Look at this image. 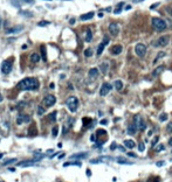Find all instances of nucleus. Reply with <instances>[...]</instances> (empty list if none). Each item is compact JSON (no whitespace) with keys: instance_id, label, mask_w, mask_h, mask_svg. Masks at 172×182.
<instances>
[{"instance_id":"obj_42","label":"nucleus","mask_w":172,"mask_h":182,"mask_svg":"<svg viewBox=\"0 0 172 182\" xmlns=\"http://www.w3.org/2000/svg\"><path fill=\"white\" fill-rule=\"evenodd\" d=\"M138 149H139V151H141V152H143L144 149H145V146H144V144H143V143H142V144H139Z\"/></svg>"},{"instance_id":"obj_54","label":"nucleus","mask_w":172,"mask_h":182,"mask_svg":"<svg viewBox=\"0 0 172 182\" xmlns=\"http://www.w3.org/2000/svg\"><path fill=\"white\" fill-rule=\"evenodd\" d=\"M135 2H139V1H142V0H134Z\"/></svg>"},{"instance_id":"obj_38","label":"nucleus","mask_w":172,"mask_h":182,"mask_svg":"<svg viewBox=\"0 0 172 182\" xmlns=\"http://www.w3.org/2000/svg\"><path fill=\"white\" fill-rule=\"evenodd\" d=\"M70 165H74V166H81V163H80V162H67V163H64L63 165V166L64 167H67V166H70Z\"/></svg>"},{"instance_id":"obj_56","label":"nucleus","mask_w":172,"mask_h":182,"mask_svg":"<svg viewBox=\"0 0 172 182\" xmlns=\"http://www.w3.org/2000/svg\"><path fill=\"white\" fill-rule=\"evenodd\" d=\"M0 24H1V18H0Z\"/></svg>"},{"instance_id":"obj_46","label":"nucleus","mask_w":172,"mask_h":182,"mask_svg":"<svg viewBox=\"0 0 172 182\" xmlns=\"http://www.w3.org/2000/svg\"><path fill=\"white\" fill-rule=\"evenodd\" d=\"M164 165H165L164 161H158V162H157V166L158 167H162V166H164Z\"/></svg>"},{"instance_id":"obj_12","label":"nucleus","mask_w":172,"mask_h":182,"mask_svg":"<svg viewBox=\"0 0 172 182\" xmlns=\"http://www.w3.org/2000/svg\"><path fill=\"white\" fill-rule=\"evenodd\" d=\"M29 121H31V117L27 116V114H20L16 118V124H19V125L24 123H29Z\"/></svg>"},{"instance_id":"obj_55","label":"nucleus","mask_w":172,"mask_h":182,"mask_svg":"<svg viewBox=\"0 0 172 182\" xmlns=\"http://www.w3.org/2000/svg\"><path fill=\"white\" fill-rule=\"evenodd\" d=\"M2 101V97H1V95H0V102H1Z\"/></svg>"},{"instance_id":"obj_43","label":"nucleus","mask_w":172,"mask_h":182,"mask_svg":"<svg viewBox=\"0 0 172 182\" xmlns=\"http://www.w3.org/2000/svg\"><path fill=\"white\" fill-rule=\"evenodd\" d=\"M46 25H49V21H40L39 26H46Z\"/></svg>"},{"instance_id":"obj_7","label":"nucleus","mask_w":172,"mask_h":182,"mask_svg":"<svg viewBox=\"0 0 172 182\" xmlns=\"http://www.w3.org/2000/svg\"><path fill=\"white\" fill-rule=\"evenodd\" d=\"M170 42V36H160L156 42H154V46L156 47H165L169 44Z\"/></svg>"},{"instance_id":"obj_25","label":"nucleus","mask_w":172,"mask_h":182,"mask_svg":"<svg viewBox=\"0 0 172 182\" xmlns=\"http://www.w3.org/2000/svg\"><path fill=\"white\" fill-rule=\"evenodd\" d=\"M122 88H123V83H122V81H119V79L115 81V89L119 91V90H122Z\"/></svg>"},{"instance_id":"obj_28","label":"nucleus","mask_w":172,"mask_h":182,"mask_svg":"<svg viewBox=\"0 0 172 182\" xmlns=\"http://www.w3.org/2000/svg\"><path fill=\"white\" fill-rule=\"evenodd\" d=\"M28 134H29V136H35V134H36V126L34 125V124L31 126V127H29V130H28Z\"/></svg>"},{"instance_id":"obj_32","label":"nucleus","mask_w":172,"mask_h":182,"mask_svg":"<svg viewBox=\"0 0 172 182\" xmlns=\"http://www.w3.org/2000/svg\"><path fill=\"white\" fill-rule=\"evenodd\" d=\"M48 118H49V120H51V121H55L56 120V112L55 111L52 112V113L48 116Z\"/></svg>"},{"instance_id":"obj_1","label":"nucleus","mask_w":172,"mask_h":182,"mask_svg":"<svg viewBox=\"0 0 172 182\" xmlns=\"http://www.w3.org/2000/svg\"><path fill=\"white\" fill-rule=\"evenodd\" d=\"M40 86V83L38 79L32 78V77H27V78H24L16 84V88L19 90H26V91H35L38 90Z\"/></svg>"},{"instance_id":"obj_49","label":"nucleus","mask_w":172,"mask_h":182,"mask_svg":"<svg viewBox=\"0 0 172 182\" xmlns=\"http://www.w3.org/2000/svg\"><path fill=\"white\" fill-rule=\"evenodd\" d=\"M107 123H108V121H107V120H104V119L101 121V124H102V125H104V124H107Z\"/></svg>"},{"instance_id":"obj_37","label":"nucleus","mask_w":172,"mask_h":182,"mask_svg":"<svg viewBox=\"0 0 172 182\" xmlns=\"http://www.w3.org/2000/svg\"><path fill=\"white\" fill-rule=\"evenodd\" d=\"M164 149H165V146L160 144V145H158L156 148H154V151H156V152H160V151H164Z\"/></svg>"},{"instance_id":"obj_14","label":"nucleus","mask_w":172,"mask_h":182,"mask_svg":"<svg viewBox=\"0 0 172 182\" xmlns=\"http://www.w3.org/2000/svg\"><path fill=\"white\" fill-rule=\"evenodd\" d=\"M98 74H99L98 69H97V68H91L90 70H89V73H88V76H89V78L95 79V78L98 77Z\"/></svg>"},{"instance_id":"obj_41","label":"nucleus","mask_w":172,"mask_h":182,"mask_svg":"<svg viewBox=\"0 0 172 182\" xmlns=\"http://www.w3.org/2000/svg\"><path fill=\"white\" fill-rule=\"evenodd\" d=\"M166 131H168L169 133H172V123H170L168 126H166Z\"/></svg>"},{"instance_id":"obj_5","label":"nucleus","mask_w":172,"mask_h":182,"mask_svg":"<svg viewBox=\"0 0 172 182\" xmlns=\"http://www.w3.org/2000/svg\"><path fill=\"white\" fill-rule=\"evenodd\" d=\"M55 103H56V98L53 95H47L43 98V104L46 108H51V106H53Z\"/></svg>"},{"instance_id":"obj_50","label":"nucleus","mask_w":172,"mask_h":182,"mask_svg":"<svg viewBox=\"0 0 172 182\" xmlns=\"http://www.w3.org/2000/svg\"><path fill=\"white\" fill-rule=\"evenodd\" d=\"M169 145H170V146H172V137L170 138V140H169Z\"/></svg>"},{"instance_id":"obj_8","label":"nucleus","mask_w":172,"mask_h":182,"mask_svg":"<svg viewBox=\"0 0 172 182\" xmlns=\"http://www.w3.org/2000/svg\"><path fill=\"white\" fill-rule=\"evenodd\" d=\"M134 123L136 124L137 128L139 130V131H144L145 130V123H144L143 118H142L141 116H136L134 118Z\"/></svg>"},{"instance_id":"obj_47","label":"nucleus","mask_w":172,"mask_h":182,"mask_svg":"<svg viewBox=\"0 0 172 182\" xmlns=\"http://www.w3.org/2000/svg\"><path fill=\"white\" fill-rule=\"evenodd\" d=\"M128 155H129V156H134V158H136V156H137V155H136V154H134V153H131V152H130V153H128Z\"/></svg>"},{"instance_id":"obj_36","label":"nucleus","mask_w":172,"mask_h":182,"mask_svg":"<svg viewBox=\"0 0 172 182\" xmlns=\"http://www.w3.org/2000/svg\"><path fill=\"white\" fill-rule=\"evenodd\" d=\"M159 120H160V121H166V120H168V114H166V113L160 114V116H159Z\"/></svg>"},{"instance_id":"obj_27","label":"nucleus","mask_w":172,"mask_h":182,"mask_svg":"<svg viewBox=\"0 0 172 182\" xmlns=\"http://www.w3.org/2000/svg\"><path fill=\"white\" fill-rule=\"evenodd\" d=\"M115 160H117L118 163H121V165H131L130 161H128L126 159H123V158H116Z\"/></svg>"},{"instance_id":"obj_52","label":"nucleus","mask_w":172,"mask_h":182,"mask_svg":"<svg viewBox=\"0 0 172 182\" xmlns=\"http://www.w3.org/2000/svg\"><path fill=\"white\" fill-rule=\"evenodd\" d=\"M74 22H75V19H70V24H71V25H73V24H74Z\"/></svg>"},{"instance_id":"obj_39","label":"nucleus","mask_w":172,"mask_h":182,"mask_svg":"<svg viewBox=\"0 0 172 182\" xmlns=\"http://www.w3.org/2000/svg\"><path fill=\"white\" fill-rule=\"evenodd\" d=\"M41 51H42V57H43V60H46V48H45V46H41Z\"/></svg>"},{"instance_id":"obj_22","label":"nucleus","mask_w":172,"mask_h":182,"mask_svg":"<svg viewBox=\"0 0 172 182\" xmlns=\"http://www.w3.org/2000/svg\"><path fill=\"white\" fill-rule=\"evenodd\" d=\"M88 156V153H77L70 156V159H86Z\"/></svg>"},{"instance_id":"obj_34","label":"nucleus","mask_w":172,"mask_h":182,"mask_svg":"<svg viewBox=\"0 0 172 182\" xmlns=\"http://www.w3.org/2000/svg\"><path fill=\"white\" fill-rule=\"evenodd\" d=\"M101 69H102V73L107 74V71H108V63H103V64H102Z\"/></svg>"},{"instance_id":"obj_19","label":"nucleus","mask_w":172,"mask_h":182,"mask_svg":"<svg viewBox=\"0 0 172 182\" xmlns=\"http://www.w3.org/2000/svg\"><path fill=\"white\" fill-rule=\"evenodd\" d=\"M73 118H69L68 120H67V123L64 124V126H63V134H66L67 132H68V130L70 128V126H71V124H73Z\"/></svg>"},{"instance_id":"obj_45","label":"nucleus","mask_w":172,"mask_h":182,"mask_svg":"<svg viewBox=\"0 0 172 182\" xmlns=\"http://www.w3.org/2000/svg\"><path fill=\"white\" fill-rule=\"evenodd\" d=\"M158 5H159V2H156V4L151 5V6H150V9H153V8H156V7L158 6Z\"/></svg>"},{"instance_id":"obj_48","label":"nucleus","mask_w":172,"mask_h":182,"mask_svg":"<svg viewBox=\"0 0 172 182\" xmlns=\"http://www.w3.org/2000/svg\"><path fill=\"white\" fill-rule=\"evenodd\" d=\"M110 148H111V149H115V148H116V144H115V143H114V144H113V145H111V147H110Z\"/></svg>"},{"instance_id":"obj_21","label":"nucleus","mask_w":172,"mask_h":182,"mask_svg":"<svg viewBox=\"0 0 172 182\" xmlns=\"http://www.w3.org/2000/svg\"><path fill=\"white\" fill-rule=\"evenodd\" d=\"M135 141L131 140V139H126V140H124V146L126 147V148H134L135 147Z\"/></svg>"},{"instance_id":"obj_33","label":"nucleus","mask_w":172,"mask_h":182,"mask_svg":"<svg viewBox=\"0 0 172 182\" xmlns=\"http://www.w3.org/2000/svg\"><path fill=\"white\" fill-rule=\"evenodd\" d=\"M91 55H93V50H91L90 48H88V49L84 50V56H86V57H90Z\"/></svg>"},{"instance_id":"obj_16","label":"nucleus","mask_w":172,"mask_h":182,"mask_svg":"<svg viewBox=\"0 0 172 182\" xmlns=\"http://www.w3.org/2000/svg\"><path fill=\"white\" fill-rule=\"evenodd\" d=\"M137 126H136V124H131V125H129L128 126V133H129V136H134V134H136V132H137Z\"/></svg>"},{"instance_id":"obj_35","label":"nucleus","mask_w":172,"mask_h":182,"mask_svg":"<svg viewBox=\"0 0 172 182\" xmlns=\"http://www.w3.org/2000/svg\"><path fill=\"white\" fill-rule=\"evenodd\" d=\"M158 140H159V137H154V138L152 139V141H151V146H152V147H156L157 143H158Z\"/></svg>"},{"instance_id":"obj_40","label":"nucleus","mask_w":172,"mask_h":182,"mask_svg":"<svg viewBox=\"0 0 172 182\" xmlns=\"http://www.w3.org/2000/svg\"><path fill=\"white\" fill-rule=\"evenodd\" d=\"M57 131H59V127H57V126H55V127L53 128V131H52V133H53V136H54V137H56V136H57Z\"/></svg>"},{"instance_id":"obj_18","label":"nucleus","mask_w":172,"mask_h":182,"mask_svg":"<svg viewBox=\"0 0 172 182\" xmlns=\"http://www.w3.org/2000/svg\"><path fill=\"white\" fill-rule=\"evenodd\" d=\"M38 161L34 159V160H28V161H22V162H19L18 165L19 166H21V167H25V166H34Z\"/></svg>"},{"instance_id":"obj_31","label":"nucleus","mask_w":172,"mask_h":182,"mask_svg":"<svg viewBox=\"0 0 172 182\" xmlns=\"http://www.w3.org/2000/svg\"><path fill=\"white\" fill-rule=\"evenodd\" d=\"M124 5V2H119L118 5H117V8L115 9V14H118V13H121V11H122V6Z\"/></svg>"},{"instance_id":"obj_26","label":"nucleus","mask_w":172,"mask_h":182,"mask_svg":"<svg viewBox=\"0 0 172 182\" xmlns=\"http://www.w3.org/2000/svg\"><path fill=\"white\" fill-rule=\"evenodd\" d=\"M91 39H93V33H91L90 29H87V33H86V41H87V42H90Z\"/></svg>"},{"instance_id":"obj_17","label":"nucleus","mask_w":172,"mask_h":182,"mask_svg":"<svg viewBox=\"0 0 172 182\" xmlns=\"http://www.w3.org/2000/svg\"><path fill=\"white\" fill-rule=\"evenodd\" d=\"M22 29H24V27H13V28H9L6 31L7 34H15V33H19V32H21Z\"/></svg>"},{"instance_id":"obj_9","label":"nucleus","mask_w":172,"mask_h":182,"mask_svg":"<svg viewBox=\"0 0 172 182\" xmlns=\"http://www.w3.org/2000/svg\"><path fill=\"white\" fill-rule=\"evenodd\" d=\"M113 89V86H111V84L110 83H103L102 84V86H101V90H99V95L101 96H107V95L110 92V90Z\"/></svg>"},{"instance_id":"obj_13","label":"nucleus","mask_w":172,"mask_h":182,"mask_svg":"<svg viewBox=\"0 0 172 182\" xmlns=\"http://www.w3.org/2000/svg\"><path fill=\"white\" fill-rule=\"evenodd\" d=\"M109 32H110V34H113V35H117V34L119 33V27L117 24H110L109 25Z\"/></svg>"},{"instance_id":"obj_20","label":"nucleus","mask_w":172,"mask_h":182,"mask_svg":"<svg viewBox=\"0 0 172 182\" xmlns=\"http://www.w3.org/2000/svg\"><path fill=\"white\" fill-rule=\"evenodd\" d=\"M95 15V13L94 12H89V13H87V14H83V15H81V19L82 21H86V20H90V19H93V16Z\"/></svg>"},{"instance_id":"obj_23","label":"nucleus","mask_w":172,"mask_h":182,"mask_svg":"<svg viewBox=\"0 0 172 182\" xmlns=\"http://www.w3.org/2000/svg\"><path fill=\"white\" fill-rule=\"evenodd\" d=\"M40 61V55L38 53H33L31 55V62L32 63H38Z\"/></svg>"},{"instance_id":"obj_2","label":"nucleus","mask_w":172,"mask_h":182,"mask_svg":"<svg viewBox=\"0 0 172 182\" xmlns=\"http://www.w3.org/2000/svg\"><path fill=\"white\" fill-rule=\"evenodd\" d=\"M151 26H152V28L154 31L157 32H163L166 29V27H168V25H166V21L160 18H152L151 20Z\"/></svg>"},{"instance_id":"obj_30","label":"nucleus","mask_w":172,"mask_h":182,"mask_svg":"<svg viewBox=\"0 0 172 182\" xmlns=\"http://www.w3.org/2000/svg\"><path fill=\"white\" fill-rule=\"evenodd\" d=\"M164 56H165V53H164V51H160V53H159L158 55H157V57H156V58H154L153 63H157V62L159 61V58H163Z\"/></svg>"},{"instance_id":"obj_3","label":"nucleus","mask_w":172,"mask_h":182,"mask_svg":"<svg viewBox=\"0 0 172 182\" xmlns=\"http://www.w3.org/2000/svg\"><path fill=\"white\" fill-rule=\"evenodd\" d=\"M66 104H67V106H68V109L70 112H76L77 108H79V99H77L76 97L71 96L67 99Z\"/></svg>"},{"instance_id":"obj_15","label":"nucleus","mask_w":172,"mask_h":182,"mask_svg":"<svg viewBox=\"0 0 172 182\" xmlns=\"http://www.w3.org/2000/svg\"><path fill=\"white\" fill-rule=\"evenodd\" d=\"M122 46H119V44H116V46H114L113 48L110 49V51H111V54L113 55H119L122 53Z\"/></svg>"},{"instance_id":"obj_6","label":"nucleus","mask_w":172,"mask_h":182,"mask_svg":"<svg viewBox=\"0 0 172 182\" xmlns=\"http://www.w3.org/2000/svg\"><path fill=\"white\" fill-rule=\"evenodd\" d=\"M12 68H13V63H12L11 60H7V61L2 62V64H1V71L4 74H9L12 71Z\"/></svg>"},{"instance_id":"obj_51","label":"nucleus","mask_w":172,"mask_h":182,"mask_svg":"<svg viewBox=\"0 0 172 182\" xmlns=\"http://www.w3.org/2000/svg\"><path fill=\"white\" fill-rule=\"evenodd\" d=\"M24 1H26V2H29V4H32V2H33V0H24Z\"/></svg>"},{"instance_id":"obj_11","label":"nucleus","mask_w":172,"mask_h":182,"mask_svg":"<svg viewBox=\"0 0 172 182\" xmlns=\"http://www.w3.org/2000/svg\"><path fill=\"white\" fill-rule=\"evenodd\" d=\"M111 160H115V158H111V156H99V158L93 159L90 162L91 163H101V162H106V161H111Z\"/></svg>"},{"instance_id":"obj_24","label":"nucleus","mask_w":172,"mask_h":182,"mask_svg":"<svg viewBox=\"0 0 172 182\" xmlns=\"http://www.w3.org/2000/svg\"><path fill=\"white\" fill-rule=\"evenodd\" d=\"M163 70H164V67H162V66H160V67H158V68L154 69V71L152 73V76H153V77H157V76H158V75L160 74Z\"/></svg>"},{"instance_id":"obj_29","label":"nucleus","mask_w":172,"mask_h":182,"mask_svg":"<svg viewBox=\"0 0 172 182\" xmlns=\"http://www.w3.org/2000/svg\"><path fill=\"white\" fill-rule=\"evenodd\" d=\"M13 162H16V159L15 158H12V159H7V160H5L4 162H2V166H7V165H11Z\"/></svg>"},{"instance_id":"obj_53","label":"nucleus","mask_w":172,"mask_h":182,"mask_svg":"<svg viewBox=\"0 0 172 182\" xmlns=\"http://www.w3.org/2000/svg\"><path fill=\"white\" fill-rule=\"evenodd\" d=\"M168 11L170 12V13H172V8H168Z\"/></svg>"},{"instance_id":"obj_10","label":"nucleus","mask_w":172,"mask_h":182,"mask_svg":"<svg viewBox=\"0 0 172 182\" xmlns=\"http://www.w3.org/2000/svg\"><path fill=\"white\" fill-rule=\"evenodd\" d=\"M109 43V37L108 36H106V37H103V40H102V42L99 43V46H98V48H97V51H96V54H97V56H99L102 53H103V50H104V48H106V46Z\"/></svg>"},{"instance_id":"obj_44","label":"nucleus","mask_w":172,"mask_h":182,"mask_svg":"<svg viewBox=\"0 0 172 182\" xmlns=\"http://www.w3.org/2000/svg\"><path fill=\"white\" fill-rule=\"evenodd\" d=\"M45 112V109L42 108V106H39V109H38V113L39 114H42Z\"/></svg>"},{"instance_id":"obj_4","label":"nucleus","mask_w":172,"mask_h":182,"mask_svg":"<svg viewBox=\"0 0 172 182\" xmlns=\"http://www.w3.org/2000/svg\"><path fill=\"white\" fill-rule=\"evenodd\" d=\"M135 53L138 57H143L146 53V46L143 43H137L135 47Z\"/></svg>"}]
</instances>
